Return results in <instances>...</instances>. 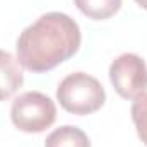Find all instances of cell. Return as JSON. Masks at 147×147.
<instances>
[{"label": "cell", "instance_id": "cell-5", "mask_svg": "<svg viewBox=\"0 0 147 147\" xmlns=\"http://www.w3.org/2000/svg\"><path fill=\"white\" fill-rule=\"evenodd\" d=\"M22 82L24 74L19 60L12 53L0 50V101L10 98L22 86Z\"/></svg>", "mask_w": 147, "mask_h": 147}, {"label": "cell", "instance_id": "cell-8", "mask_svg": "<svg viewBox=\"0 0 147 147\" xmlns=\"http://www.w3.org/2000/svg\"><path fill=\"white\" fill-rule=\"evenodd\" d=\"M132 120L137 128L139 139L147 146V92L137 96L132 103Z\"/></svg>", "mask_w": 147, "mask_h": 147}, {"label": "cell", "instance_id": "cell-3", "mask_svg": "<svg viewBox=\"0 0 147 147\" xmlns=\"http://www.w3.org/2000/svg\"><path fill=\"white\" fill-rule=\"evenodd\" d=\"M12 123L26 134H41L57 120L55 103L43 92L28 91L17 96L10 108Z\"/></svg>", "mask_w": 147, "mask_h": 147}, {"label": "cell", "instance_id": "cell-4", "mask_svg": "<svg viewBox=\"0 0 147 147\" xmlns=\"http://www.w3.org/2000/svg\"><path fill=\"white\" fill-rule=\"evenodd\" d=\"M110 80L123 99H135L147 91V65L135 53H123L110 65Z\"/></svg>", "mask_w": 147, "mask_h": 147}, {"label": "cell", "instance_id": "cell-6", "mask_svg": "<svg viewBox=\"0 0 147 147\" xmlns=\"http://www.w3.org/2000/svg\"><path fill=\"white\" fill-rule=\"evenodd\" d=\"M45 147H91V142L79 127L63 125L46 137Z\"/></svg>", "mask_w": 147, "mask_h": 147}, {"label": "cell", "instance_id": "cell-9", "mask_svg": "<svg viewBox=\"0 0 147 147\" xmlns=\"http://www.w3.org/2000/svg\"><path fill=\"white\" fill-rule=\"evenodd\" d=\"M135 2H137L142 9H146V10H147V0H135Z\"/></svg>", "mask_w": 147, "mask_h": 147}, {"label": "cell", "instance_id": "cell-7", "mask_svg": "<svg viewBox=\"0 0 147 147\" xmlns=\"http://www.w3.org/2000/svg\"><path fill=\"white\" fill-rule=\"evenodd\" d=\"M74 2L84 16L94 21L110 19L121 7V0H74Z\"/></svg>", "mask_w": 147, "mask_h": 147}, {"label": "cell", "instance_id": "cell-2", "mask_svg": "<svg viewBox=\"0 0 147 147\" xmlns=\"http://www.w3.org/2000/svg\"><path fill=\"white\" fill-rule=\"evenodd\" d=\"M57 99L60 106L72 115H91L106 101V92L101 82L84 72L69 74L57 87Z\"/></svg>", "mask_w": 147, "mask_h": 147}, {"label": "cell", "instance_id": "cell-1", "mask_svg": "<svg viewBox=\"0 0 147 147\" xmlns=\"http://www.w3.org/2000/svg\"><path fill=\"white\" fill-rule=\"evenodd\" d=\"M80 39L79 24L70 16L48 12L19 34L16 43L17 60L29 72H48L72 58L79 51Z\"/></svg>", "mask_w": 147, "mask_h": 147}]
</instances>
